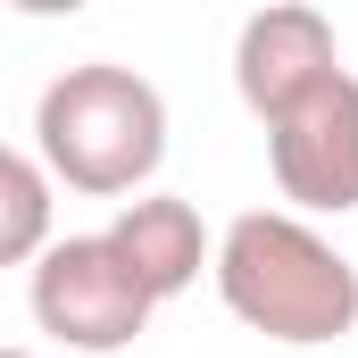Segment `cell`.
Here are the masks:
<instances>
[{
	"label": "cell",
	"mask_w": 358,
	"mask_h": 358,
	"mask_svg": "<svg viewBox=\"0 0 358 358\" xmlns=\"http://www.w3.org/2000/svg\"><path fill=\"white\" fill-rule=\"evenodd\" d=\"M0 358H34V350H0Z\"/></svg>",
	"instance_id": "ba28073f"
},
{
	"label": "cell",
	"mask_w": 358,
	"mask_h": 358,
	"mask_svg": "<svg viewBox=\"0 0 358 358\" xmlns=\"http://www.w3.org/2000/svg\"><path fill=\"white\" fill-rule=\"evenodd\" d=\"M334 76H350V67H342V42H334V17L325 8L275 0L259 17H242V34H234V92H242V108L259 125H283L292 108H308Z\"/></svg>",
	"instance_id": "277c9868"
},
{
	"label": "cell",
	"mask_w": 358,
	"mask_h": 358,
	"mask_svg": "<svg viewBox=\"0 0 358 358\" xmlns=\"http://www.w3.org/2000/svg\"><path fill=\"white\" fill-rule=\"evenodd\" d=\"M50 167L34 150H8L0 159V259L8 267H42L50 259Z\"/></svg>",
	"instance_id": "52a82bcc"
},
{
	"label": "cell",
	"mask_w": 358,
	"mask_h": 358,
	"mask_svg": "<svg viewBox=\"0 0 358 358\" xmlns=\"http://www.w3.org/2000/svg\"><path fill=\"white\" fill-rule=\"evenodd\" d=\"M267 167L292 217H342L358 208V76H334L308 108L267 125Z\"/></svg>",
	"instance_id": "5b68a950"
},
{
	"label": "cell",
	"mask_w": 358,
	"mask_h": 358,
	"mask_svg": "<svg viewBox=\"0 0 358 358\" xmlns=\"http://www.w3.org/2000/svg\"><path fill=\"white\" fill-rule=\"evenodd\" d=\"M25 300H34V325L50 342H67V350H84V358H108V350H125V342H142V325L159 308L108 234H59L50 259L25 283Z\"/></svg>",
	"instance_id": "3957f363"
},
{
	"label": "cell",
	"mask_w": 358,
	"mask_h": 358,
	"mask_svg": "<svg viewBox=\"0 0 358 358\" xmlns=\"http://www.w3.org/2000/svg\"><path fill=\"white\" fill-rule=\"evenodd\" d=\"M225 308L283 350H325L358 334V267L292 208H242L217 234Z\"/></svg>",
	"instance_id": "6da1fadb"
},
{
	"label": "cell",
	"mask_w": 358,
	"mask_h": 358,
	"mask_svg": "<svg viewBox=\"0 0 358 358\" xmlns=\"http://www.w3.org/2000/svg\"><path fill=\"white\" fill-rule=\"evenodd\" d=\"M34 159L67 192L92 200H142V183L167 159V100L150 76L84 59L67 76H50L34 100Z\"/></svg>",
	"instance_id": "7a4b0ae2"
},
{
	"label": "cell",
	"mask_w": 358,
	"mask_h": 358,
	"mask_svg": "<svg viewBox=\"0 0 358 358\" xmlns=\"http://www.w3.org/2000/svg\"><path fill=\"white\" fill-rule=\"evenodd\" d=\"M108 242L125 250V267L142 275V292L150 300H176L200 283V267L217 275V242H208V225H200V208L176 200V192H142V200H125L117 217H108Z\"/></svg>",
	"instance_id": "8992f818"
}]
</instances>
